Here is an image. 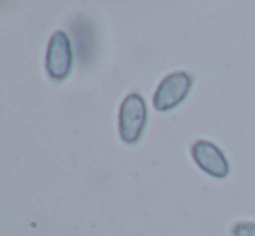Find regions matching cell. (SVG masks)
Segmentation results:
<instances>
[{"mask_svg": "<svg viewBox=\"0 0 255 236\" xmlns=\"http://www.w3.org/2000/svg\"><path fill=\"white\" fill-rule=\"evenodd\" d=\"M71 66H73V49L71 40L64 31H54L47 45V56H45V68L52 80H64L70 77Z\"/></svg>", "mask_w": 255, "mask_h": 236, "instance_id": "3", "label": "cell"}, {"mask_svg": "<svg viewBox=\"0 0 255 236\" xmlns=\"http://www.w3.org/2000/svg\"><path fill=\"white\" fill-rule=\"evenodd\" d=\"M195 84V78L188 71H174L168 73L158 84L153 96V106L156 112L167 113L181 106L188 99Z\"/></svg>", "mask_w": 255, "mask_h": 236, "instance_id": "2", "label": "cell"}, {"mask_svg": "<svg viewBox=\"0 0 255 236\" xmlns=\"http://www.w3.org/2000/svg\"><path fill=\"white\" fill-rule=\"evenodd\" d=\"M148 123V106L139 92H130L118 112V134L125 144H137Z\"/></svg>", "mask_w": 255, "mask_h": 236, "instance_id": "1", "label": "cell"}, {"mask_svg": "<svg viewBox=\"0 0 255 236\" xmlns=\"http://www.w3.org/2000/svg\"><path fill=\"white\" fill-rule=\"evenodd\" d=\"M231 236H255V223L238 221L231 226Z\"/></svg>", "mask_w": 255, "mask_h": 236, "instance_id": "5", "label": "cell"}, {"mask_svg": "<svg viewBox=\"0 0 255 236\" xmlns=\"http://www.w3.org/2000/svg\"><path fill=\"white\" fill-rule=\"evenodd\" d=\"M191 158L200 170L215 179H224L229 176V160L226 153L215 142L208 139H198L191 144Z\"/></svg>", "mask_w": 255, "mask_h": 236, "instance_id": "4", "label": "cell"}]
</instances>
